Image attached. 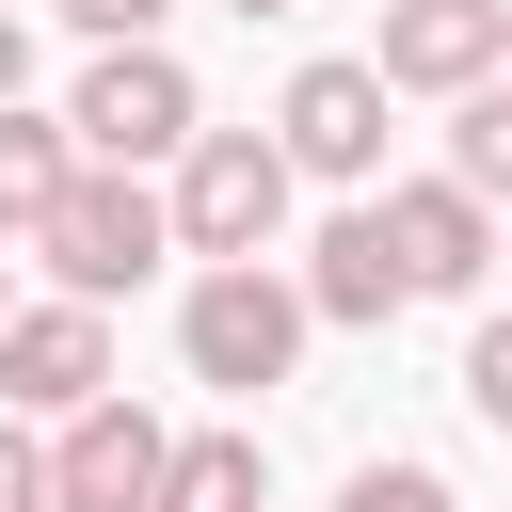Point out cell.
<instances>
[{"label": "cell", "instance_id": "cell-1", "mask_svg": "<svg viewBox=\"0 0 512 512\" xmlns=\"http://www.w3.org/2000/svg\"><path fill=\"white\" fill-rule=\"evenodd\" d=\"M32 256H48V288L112 304V288H144V272L192 256V240H176V192H144V160H80V192L32 224Z\"/></svg>", "mask_w": 512, "mask_h": 512}, {"label": "cell", "instance_id": "cell-2", "mask_svg": "<svg viewBox=\"0 0 512 512\" xmlns=\"http://www.w3.org/2000/svg\"><path fill=\"white\" fill-rule=\"evenodd\" d=\"M304 272H272V256H208L192 272V304H176V352H192V384H224V400H256V384H288V352H304Z\"/></svg>", "mask_w": 512, "mask_h": 512}, {"label": "cell", "instance_id": "cell-3", "mask_svg": "<svg viewBox=\"0 0 512 512\" xmlns=\"http://www.w3.org/2000/svg\"><path fill=\"white\" fill-rule=\"evenodd\" d=\"M288 128H192V160H176V240L192 256H272V224H288Z\"/></svg>", "mask_w": 512, "mask_h": 512}, {"label": "cell", "instance_id": "cell-4", "mask_svg": "<svg viewBox=\"0 0 512 512\" xmlns=\"http://www.w3.org/2000/svg\"><path fill=\"white\" fill-rule=\"evenodd\" d=\"M64 112H80L96 160H192V128H208V112H192V64H176L160 32H144V48H96Z\"/></svg>", "mask_w": 512, "mask_h": 512}, {"label": "cell", "instance_id": "cell-5", "mask_svg": "<svg viewBox=\"0 0 512 512\" xmlns=\"http://www.w3.org/2000/svg\"><path fill=\"white\" fill-rule=\"evenodd\" d=\"M0 400L16 416H80V400H112V304H80V288H48V304H16V336H0Z\"/></svg>", "mask_w": 512, "mask_h": 512}, {"label": "cell", "instance_id": "cell-6", "mask_svg": "<svg viewBox=\"0 0 512 512\" xmlns=\"http://www.w3.org/2000/svg\"><path fill=\"white\" fill-rule=\"evenodd\" d=\"M48 480H64V512H160V480H176V432L112 384V400H80L64 432H48Z\"/></svg>", "mask_w": 512, "mask_h": 512}, {"label": "cell", "instance_id": "cell-7", "mask_svg": "<svg viewBox=\"0 0 512 512\" xmlns=\"http://www.w3.org/2000/svg\"><path fill=\"white\" fill-rule=\"evenodd\" d=\"M400 96H480L512 64V0H384V48H368Z\"/></svg>", "mask_w": 512, "mask_h": 512}, {"label": "cell", "instance_id": "cell-8", "mask_svg": "<svg viewBox=\"0 0 512 512\" xmlns=\"http://www.w3.org/2000/svg\"><path fill=\"white\" fill-rule=\"evenodd\" d=\"M384 96H400L384 64H304V80L272 96V128H288V160H304V176H336V192H352V176H384Z\"/></svg>", "mask_w": 512, "mask_h": 512}, {"label": "cell", "instance_id": "cell-9", "mask_svg": "<svg viewBox=\"0 0 512 512\" xmlns=\"http://www.w3.org/2000/svg\"><path fill=\"white\" fill-rule=\"evenodd\" d=\"M384 224H400V256H416V304H448V288H480V272L512 256L496 192H464V176H400V192H384Z\"/></svg>", "mask_w": 512, "mask_h": 512}, {"label": "cell", "instance_id": "cell-10", "mask_svg": "<svg viewBox=\"0 0 512 512\" xmlns=\"http://www.w3.org/2000/svg\"><path fill=\"white\" fill-rule=\"evenodd\" d=\"M304 304H320V320H352V336L416 304V256H400V224H384V192H368V208H336V224L304 240Z\"/></svg>", "mask_w": 512, "mask_h": 512}, {"label": "cell", "instance_id": "cell-11", "mask_svg": "<svg viewBox=\"0 0 512 512\" xmlns=\"http://www.w3.org/2000/svg\"><path fill=\"white\" fill-rule=\"evenodd\" d=\"M80 160H96L80 112H16V96H0V240H32V224L80 192Z\"/></svg>", "mask_w": 512, "mask_h": 512}, {"label": "cell", "instance_id": "cell-12", "mask_svg": "<svg viewBox=\"0 0 512 512\" xmlns=\"http://www.w3.org/2000/svg\"><path fill=\"white\" fill-rule=\"evenodd\" d=\"M160 512H272V448H256V432H176Z\"/></svg>", "mask_w": 512, "mask_h": 512}, {"label": "cell", "instance_id": "cell-13", "mask_svg": "<svg viewBox=\"0 0 512 512\" xmlns=\"http://www.w3.org/2000/svg\"><path fill=\"white\" fill-rule=\"evenodd\" d=\"M448 176L512 208V80H480V96H448Z\"/></svg>", "mask_w": 512, "mask_h": 512}, {"label": "cell", "instance_id": "cell-14", "mask_svg": "<svg viewBox=\"0 0 512 512\" xmlns=\"http://www.w3.org/2000/svg\"><path fill=\"white\" fill-rule=\"evenodd\" d=\"M0 512H64V480H48V448H32L16 400H0Z\"/></svg>", "mask_w": 512, "mask_h": 512}, {"label": "cell", "instance_id": "cell-15", "mask_svg": "<svg viewBox=\"0 0 512 512\" xmlns=\"http://www.w3.org/2000/svg\"><path fill=\"white\" fill-rule=\"evenodd\" d=\"M336 512H448V480H432V464H352Z\"/></svg>", "mask_w": 512, "mask_h": 512}, {"label": "cell", "instance_id": "cell-16", "mask_svg": "<svg viewBox=\"0 0 512 512\" xmlns=\"http://www.w3.org/2000/svg\"><path fill=\"white\" fill-rule=\"evenodd\" d=\"M464 400H480V416L512 432V320H480V352H464Z\"/></svg>", "mask_w": 512, "mask_h": 512}, {"label": "cell", "instance_id": "cell-17", "mask_svg": "<svg viewBox=\"0 0 512 512\" xmlns=\"http://www.w3.org/2000/svg\"><path fill=\"white\" fill-rule=\"evenodd\" d=\"M64 16H80V32H96V48H144V32H160V16H176V0H64Z\"/></svg>", "mask_w": 512, "mask_h": 512}, {"label": "cell", "instance_id": "cell-18", "mask_svg": "<svg viewBox=\"0 0 512 512\" xmlns=\"http://www.w3.org/2000/svg\"><path fill=\"white\" fill-rule=\"evenodd\" d=\"M16 80H32V32H16V0H0V96H16Z\"/></svg>", "mask_w": 512, "mask_h": 512}, {"label": "cell", "instance_id": "cell-19", "mask_svg": "<svg viewBox=\"0 0 512 512\" xmlns=\"http://www.w3.org/2000/svg\"><path fill=\"white\" fill-rule=\"evenodd\" d=\"M224 16H304V0H224Z\"/></svg>", "mask_w": 512, "mask_h": 512}, {"label": "cell", "instance_id": "cell-20", "mask_svg": "<svg viewBox=\"0 0 512 512\" xmlns=\"http://www.w3.org/2000/svg\"><path fill=\"white\" fill-rule=\"evenodd\" d=\"M0 336H16V288H0Z\"/></svg>", "mask_w": 512, "mask_h": 512}]
</instances>
